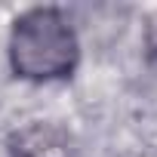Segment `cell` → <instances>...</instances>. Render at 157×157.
Listing matches in <instances>:
<instances>
[{"label":"cell","mask_w":157,"mask_h":157,"mask_svg":"<svg viewBox=\"0 0 157 157\" xmlns=\"http://www.w3.org/2000/svg\"><path fill=\"white\" fill-rule=\"evenodd\" d=\"M6 62L16 80L62 83L80 68V34L62 6L22 10L6 37Z\"/></svg>","instance_id":"obj_1"},{"label":"cell","mask_w":157,"mask_h":157,"mask_svg":"<svg viewBox=\"0 0 157 157\" xmlns=\"http://www.w3.org/2000/svg\"><path fill=\"white\" fill-rule=\"evenodd\" d=\"M10 157H77L74 136L52 120H31L10 132Z\"/></svg>","instance_id":"obj_2"},{"label":"cell","mask_w":157,"mask_h":157,"mask_svg":"<svg viewBox=\"0 0 157 157\" xmlns=\"http://www.w3.org/2000/svg\"><path fill=\"white\" fill-rule=\"evenodd\" d=\"M142 46L151 62H157V10H151L142 22Z\"/></svg>","instance_id":"obj_3"}]
</instances>
